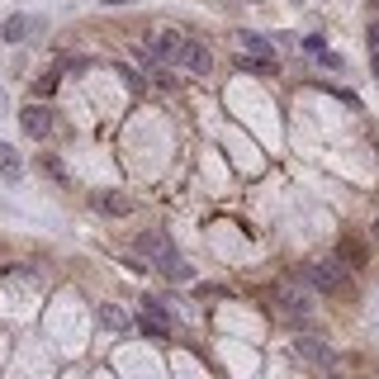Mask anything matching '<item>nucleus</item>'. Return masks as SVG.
I'll use <instances>...</instances> for the list:
<instances>
[{
  "label": "nucleus",
  "mask_w": 379,
  "mask_h": 379,
  "mask_svg": "<svg viewBox=\"0 0 379 379\" xmlns=\"http://www.w3.org/2000/svg\"><path fill=\"white\" fill-rule=\"evenodd\" d=\"M138 252L152 256V261L166 270V280H175V284L190 280V266L175 256V247H171V237H166V233H157V228H152V233H142V237H138Z\"/></svg>",
  "instance_id": "1"
},
{
  "label": "nucleus",
  "mask_w": 379,
  "mask_h": 379,
  "mask_svg": "<svg viewBox=\"0 0 379 379\" xmlns=\"http://www.w3.org/2000/svg\"><path fill=\"white\" fill-rule=\"evenodd\" d=\"M294 356H299L303 365H317V370H337V351H332L327 342H317V337H299V342H294Z\"/></svg>",
  "instance_id": "2"
},
{
  "label": "nucleus",
  "mask_w": 379,
  "mask_h": 379,
  "mask_svg": "<svg viewBox=\"0 0 379 379\" xmlns=\"http://www.w3.org/2000/svg\"><path fill=\"white\" fill-rule=\"evenodd\" d=\"M303 280L313 284L317 294H337L342 289V266L337 261H313V266H303Z\"/></svg>",
  "instance_id": "3"
},
{
  "label": "nucleus",
  "mask_w": 379,
  "mask_h": 379,
  "mask_svg": "<svg viewBox=\"0 0 379 379\" xmlns=\"http://www.w3.org/2000/svg\"><path fill=\"white\" fill-rule=\"evenodd\" d=\"M138 327H142V337H152V342H166V337H171V317H166V308H161L157 299H147V313L138 317Z\"/></svg>",
  "instance_id": "4"
},
{
  "label": "nucleus",
  "mask_w": 379,
  "mask_h": 379,
  "mask_svg": "<svg viewBox=\"0 0 379 379\" xmlns=\"http://www.w3.org/2000/svg\"><path fill=\"white\" fill-rule=\"evenodd\" d=\"M175 62L185 66L190 76H209V71H214V52H209L204 43H180V57H175Z\"/></svg>",
  "instance_id": "5"
},
{
  "label": "nucleus",
  "mask_w": 379,
  "mask_h": 379,
  "mask_svg": "<svg viewBox=\"0 0 379 379\" xmlns=\"http://www.w3.org/2000/svg\"><path fill=\"white\" fill-rule=\"evenodd\" d=\"M19 124H24V133H29V138H43L47 128H52V110H47V105H38V100H29V105L19 110Z\"/></svg>",
  "instance_id": "6"
},
{
  "label": "nucleus",
  "mask_w": 379,
  "mask_h": 379,
  "mask_svg": "<svg viewBox=\"0 0 379 379\" xmlns=\"http://www.w3.org/2000/svg\"><path fill=\"white\" fill-rule=\"evenodd\" d=\"M275 303H280L284 317H308V299L299 289H289V284H275Z\"/></svg>",
  "instance_id": "7"
},
{
  "label": "nucleus",
  "mask_w": 379,
  "mask_h": 379,
  "mask_svg": "<svg viewBox=\"0 0 379 379\" xmlns=\"http://www.w3.org/2000/svg\"><path fill=\"white\" fill-rule=\"evenodd\" d=\"M337 256H342V261H346L351 270L370 266V247H365L361 237H342V247H337Z\"/></svg>",
  "instance_id": "8"
},
{
  "label": "nucleus",
  "mask_w": 379,
  "mask_h": 379,
  "mask_svg": "<svg viewBox=\"0 0 379 379\" xmlns=\"http://www.w3.org/2000/svg\"><path fill=\"white\" fill-rule=\"evenodd\" d=\"M157 62H171V57H180V33L175 29H161L157 38H152V47H147Z\"/></svg>",
  "instance_id": "9"
},
{
  "label": "nucleus",
  "mask_w": 379,
  "mask_h": 379,
  "mask_svg": "<svg viewBox=\"0 0 379 379\" xmlns=\"http://www.w3.org/2000/svg\"><path fill=\"white\" fill-rule=\"evenodd\" d=\"M33 33V19L29 15H10L5 24H0V43H24Z\"/></svg>",
  "instance_id": "10"
},
{
  "label": "nucleus",
  "mask_w": 379,
  "mask_h": 379,
  "mask_svg": "<svg viewBox=\"0 0 379 379\" xmlns=\"http://www.w3.org/2000/svg\"><path fill=\"white\" fill-rule=\"evenodd\" d=\"M237 38H242V47H247L252 57H261V62H270V66H280V57H275L270 38H261V33H237Z\"/></svg>",
  "instance_id": "11"
},
{
  "label": "nucleus",
  "mask_w": 379,
  "mask_h": 379,
  "mask_svg": "<svg viewBox=\"0 0 379 379\" xmlns=\"http://www.w3.org/2000/svg\"><path fill=\"white\" fill-rule=\"evenodd\" d=\"M24 175V161H19V152L10 147V142H0V180H19Z\"/></svg>",
  "instance_id": "12"
},
{
  "label": "nucleus",
  "mask_w": 379,
  "mask_h": 379,
  "mask_svg": "<svg viewBox=\"0 0 379 379\" xmlns=\"http://www.w3.org/2000/svg\"><path fill=\"white\" fill-rule=\"evenodd\" d=\"M95 209H100V214H128L133 204H128L124 194H95Z\"/></svg>",
  "instance_id": "13"
},
{
  "label": "nucleus",
  "mask_w": 379,
  "mask_h": 379,
  "mask_svg": "<svg viewBox=\"0 0 379 379\" xmlns=\"http://www.w3.org/2000/svg\"><path fill=\"white\" fill-rule=\"evenodd\" d=\"M100 322H105V327H114V332H124V327H128V317L119 313L114 303H105V308H100Z\"/></svg>",
  "instance_id": "14"
},
{
  "label": "nucleus",
  "mask_w": 379,
  "mask_h": 379,
  "mask_svg": "<svg viewBox=\"0 0 379 379\" xmlns=\"http://www.w3.org/2000/svg\"><path fill=\"white\" fill-rule=\"evenodd\" d=\"M119 76H124V86H128V91H142V76L133 71V66H119Z\"/></svg>",
  "instance_id": "15"
},
{
  "label": "nucleus",
  "mask_w": 379,
  "mask_h": 379,
  "mask_svg": "<svg viewBox=\"0 0 379 379\" xmlns=\"http://www.w3.org/2000/svg\"><path fill=\"white\" fill-rule=\"evenodd\" d=\"M370 47H375V52H379V19H375V24H370Z\"/></svg>",
  "instance_id": "16"
},
{
  "label": "nucleus",
  "mask_w": 379,
  "mask_h": 379,
  "mask_svg": "<svg viewBox=\"0 0 379 379\" xmlns=\"http://www.w3.org/2000/svg\"><path fill=\"white\" fill-rule=\"evenodd\" d=\"M100 5H110V10H114V5H133V0H100Z\"/></svg>",
  "instance_id": "17"
},
{
  "label": "nucleus",
  "mask_w": 379,
  "mask_h": 379,
  "mask_svg": "<svg viewBox=\"0 0 379 379\" xmlns=\"http://www.w3.org/2000/svg\"><path fill=\"white\" fill-rule=\"evenodd\" d=\"M375 237H379V218H375Z\"/></svg>",
  "instance_id": "18"
}]
</instances>
